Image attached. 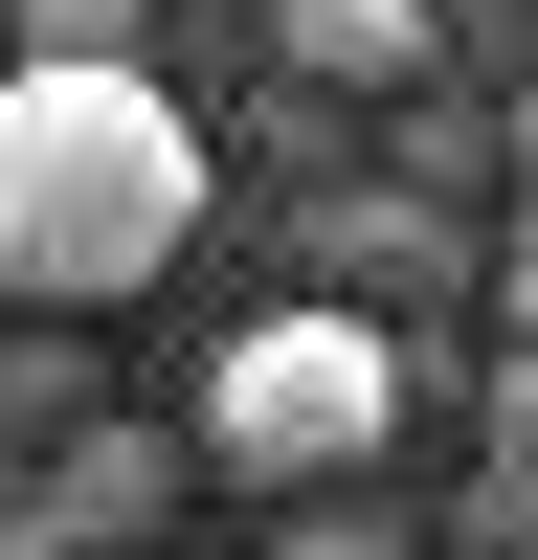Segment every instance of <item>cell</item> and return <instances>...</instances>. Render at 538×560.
Instances as JSON below:
<instances>
[{"mask_svg": "<svg viewBox=\"0 0 538 560\" xmlns=\"http://www.w3.org/2000/svg\"><path fill=\"white\" fill-rule=\"evenodd\" d=\"M382 448H404V314L292 292V314H247L202 359V471H247V493H382Z\"/></svg>", "mask_w": 538, "mask_h": 560, "instance_id": "cell-2", "label": "cell"}, {"mask_svg": "<svg viewBox=\"0 0 538 560\" xmlns=\"http://www.w3.org/2000/svg\"><path fill=\"white\" fill-rule=\"evenodd\" d=\"M202 113L157 68H0V314H113L202 247Z\"/></svg>", "mask_w": 538, "mask_h": 560, "instance_id": "cell-1", "label": "cell"}, {"mask_svg": "<svg viewBox=\"0 0 538 560\" xmlns=\"http://www.w3.org/2000/svg\"><path fill=\"white\" fill-rule=\"evenodd\" d=\"M23 68H134V0H23Z\"/></svg>", "mask_w": 538, "mask_h": 560, "instance_id": "cell-4", "label": "cell"}, {"mask_svg": "<svg viewBox=\"0 0 538 560\" xmlns=\"http://www.w3.org/2000/svg\"><path fill=\"white\" fill-rule=\"evenodd\" d=\"M269 560H404V516H382V493H292V538H269Z\"/></svg>", "mask_w": 538, "mask_h": 560, "instance_id": "cell-5", "label": "cell"}, {"mask_svg": "<svg viewBox=\"0 0 538 560\" xmlns=\"http://www.w3.org/2000/svg\"><path fill=\"white\" fill-rule=\"evenodd\" d=\"M516 314H538V247H516Z\"/></svg>", "mask_w": 538, "mask_h": 560, "instance_id": "cell-7", "label": "cell"}, {"mask_svg": "<svg viewBox=\"0 0 538 560\" xmlns=\"http://www.w3.org/2000/svg\"><path fill=\"white\" fill-rule=\"evenodd\" d=\"M516 202H538V113H516Z\"/></svg>", "mask_w": 538, "mask_h": 560, "instance_id": "cell-6", "label": "cell"}, {"mask_svg": "<svg viewBox=\"0 0 538 560\" xmlns=\"http://www.w3.org/2000/svg\"><path fill=\"white\" fill-rule=\"evenodd\" d=\"M493 560H538V516H516V538H493Z\"/></svg>", "mask_w": 538, "mask_h": 560, "instance_id": "cell-8", "label": "cell"}, {"mask_svg": "<svg viewBox=\"0 0 538 560\" xmlns=\"http://www.w3.org/2000/svg\"><path fill=\"white\" fill-rule=\"evenodd\" d=\"M269 45H292V90H426L448 68L426 0H269Z\"/></svg>", "mask_w": 538, "mask_h": 560, "instance_id": "cell-3", "label": "cell"}]
</instances>
